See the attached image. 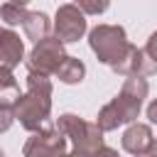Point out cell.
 Here are the masks:
<instances>
[{"label":"cell","mask_w":157,"mask_h":157,"mask_svg":"<svg viewBox=\"0 0 157 157\" xmlns=\"http://www.w3.org/2000/svg\"><path fill=\"white\" fill-rule=\"evenodd\" d=\"M74 5L83 15H103L110 7V0H74Z\"/></svg>","instance_id":"cell-15"},{"label":"cell","mask_w":157,"mask_h":157,"mask_svg":"<svg viewBox=\"0 0 157 157\" xmlns=\"http://www.w3.org/2000/svg\"><path fill=\"white\" fill-rule=\"evenodd\" d=\"M25 157H64L66 155V135L59 128H42L27 137L22 147Z\"/></svg>","instance_id":"cell-6"},{"label":"cell","mask_w":157,"mask_h":157,"mask_svg":"<svg viewBox=\"0 0 157 157\" xmlns=\"http://www.w3.org/2000/svg\"><path fill=\"white\" fill-rule=\"evenodd\" d=\"M25 59V44L12 27H0V66L15 69Z\"/></svg>","instance_id":"cell-9"},{"label":"cell","mask_w":157,"mask_h":157,"mask_svg":"<svg viewBox=\"0 0 157 157\" xmlns=\"http://www.w3.org/2000/svg\"><path fill=\"white\" fill-rule=\"evenodd\" d=\"M64 157H91V152H83V150H78V147H74L71 152H66Z\"/></svg>","instance_id":"cell-20"},{"label":"cell","mask_w":157,"mask_h":157,"mask_svg":"<svg viewBox=\"0 0 157 157\" xmlns=\"http://www.w3.org/2000/svg\"><path fill=\"white\" fill-rule=\"evenodd\" d=\"M91 157H120V155H118L113 147H105V145H103V147H98V150H96Z\"/></svg>","instance_id":"cell-18"},{"label":"cell","mask_w":157,"mask_h":157,"mask_svg":"<svg viewBox=\"0 0 157 157\" xmlns=\"http://www.w3.org/2000/svg\"><path fill=\"white\" fill-rule=\"evenodd\" d=\"M10 2H15V5H27L29 0H10Z\"/></svg>","instance_id":"cell-22"},{"label":"cell","mask_w":157,"mask_h":157,"mask_svg":"<svg viewBox=\"0 0 157 157\" xmlns=\"http://www.w3.org/2000/svg\"><path fill=\"white\" fill-rule=\"evenodd\" d=\"M147 91H150V86H147L145 76H125L120 93L98 110V120H96L98 128L103 132H110L125 123H135L142 110V103L147 98Z\"/></svg>","instance_id":"cell-2"},{"label":"cell","mask_w":157,"mask_h":157,"mask_svg":"<svg viewBox=\"0 0 157 157\" xmlns=\"http://www.w3.org/2000/svg\"><path fill=\"white\" fill-rule=\"evenodd\" d=\"M56 128L66 135V140L74 142V147L83 150V152H96L98 147H103V130L98 128V123H88L74 113H64L56 120Z\"/></svg>","instance_id":"cell-4"},{"label":"cell","mask_w":157,"mask_h":157,"mask_svg":"<svg viewBox=\"0 0 157 157\" xmlns=\"http://www.w3.org/2000/svg\"><path fill=\"white\" fill-rule=\"evenodd\" d=\"M12 120H15V110H12V105L0 103V132H7L10 125H12Z\"/></svg>","instance_id":"cell-16"},{"label":"cell","mask_w":157,"mask_h":157,"mask_svg":"<svg viewBox=\"0 0 157 157\" xmlns=\"http://www.w3.org/2000/svg\"><path fill=\"white\" fill-rule=\"evenodd\" d=\"M25 15H27L25 5H15V2H5V5H0V20H2L7 27H17V25H22Z\"/></svg>","instance_id":"cell-14"},{"label":"cell","mask_w":157,"mask_h":157,"mask_svg":"<svg viewBox=\"0 0 157 157\" xmlns=\"http://www.w3.org/2000/svg\"><path fill=\"white\" fill-rule=\"evenodd\" d=\"M135 157H157V140H155V145H152L147 152H142V155H135Z\"/></svg>","instance_id":"cell-21"},{"label":"cell","mask_w":157,"mask_h":157,"mask_svg":"<svg viewBox=\"0 0 157 157\" xmlns=\"http://www.w3.org/2000/svg\"><path fill=\"white\" fill-rule=\"evenodd\" d=\"M110 69L120 76H152V74H157V61L150 59V54L145 49H137L130 44L128 54Z\"/></svg>","instance_id":"cell-8"},{"label":"cell","mask_w":157,"mask_h":157,"mask_svg":"<svg viewBox=\"0 0 157 157\" xmlns=\"http://www.w3.org/2000/svg\"><path fill=\"white\" fill-rule=\"evenodd\" d=\"M20 96H22V93H20V86H17L15 76H12V69L0 66V103L15 105V101H17Z\"/></svg>","instance_id":"cell-13"},{"label":"cell","mask_w":157,"mask_h":157,"mask_svg":"<svg viewBox=\"0 0 157 157\" xmlns=\"http://www.w3.org/2000/svg\"><path fill=\"white\" fill-rule=\"evenodd\" d=\"M15 120L29 132H37L42 128H49L52 115V78L37 71L27 74V93H22L15 105Z\"/></svg>","instance_id":"cell-1"},{"label":"cell","mask_w":157,"mask_h":157,"mask_svg":"<svg viewBox=\"0 0 157 157\" xmlns=\"http://www.w3.org/2000/svg\"><path fill=\"white\" fill-rule=\"evenodd\" d=\"M86 29H88L86 27V15L74 2H66V5L56 7V15H54V37H59L64 44L78 42L86 34Z\"/></svg>","instance_id":"cell-7"},{"label":"cell","mask_w":157,"mask_h":157,"mask_svg":"<svg viewBox=\"0 0 157 157\" xmlns=\"http://www.w3.org/2000/svg\"><path fill=\"white\" fill-rule=\"evenodd\" d=\"M147 118H150V123H155V125H157V98L147 105Z\"/></svg>","instance_id":"cell-19"},{"label":"cell","mask_w":157,"mask_h":157,"mask_svg":"<svg viewBox=\"0 0 157 157\" xmlns=\"http://www.w3.org/2000/svg\"><path fill=\"white\" fill-rule=\"evenodd\" d=\"M54 76H56L61 83H69V86L81 83L83 76H86V64H83L81 59H76V56H66V59L59 64V69H56Z\"/></svg>","instance_id":"cell-12"},{"label":"cell","mask_w":157,"mask_h":157,"mask_svg":"<svg viewBox=\"0 0 157 157\" xmlns=\"http://www.w3.org/2000/svg\"><path fill=\"white\" fill-rule=\"evenodd\" d=\"M88 44L96 59L105 66H115L130 49L128 34L120 25H96L88 32Z\"/></svg>","instance_id":"cell-3"},{"label":"cell","mask_w":157,"mask_h":157,"mask_svg":"<svg viewBox=\"0 0 157 157\" xmlns=\"http://www.w3.org/2000/svg\"><path fill=\"white\" fill-rule=\"evenodd\" d=\"M120 142H123V150H125V152H130V155H142V152H147V150L155 145V135H152V128H150V125L135 120V123H130V128L123 132Z\"/></svg>","instance_id":"cell-10"},{"label":"cell","mask_w":157,"mask_h":157,"mask_svg":"<svg viewBox=\"0 0 157 157\" xmlns=\"http://www.w3.org/2000/svg\"><path fill=\"white\" fill-rule=\"evenodd\" d=\"M69 54L64 52V42L59 37H44L39 42H34L32 52L27 54V69L29 71H37V74H44V76H54L59 64L66 59Z\"/></svg>","instance_id":"cell-5"},{"label":"cell","mask_w":157,"mask_h":157,"mask_svg":"<svg viewBox=\"0 0 157 157\" xmlns=\"http://www.w3.org/2000/svg\"><path fill=\"white\" fill-rule=\"evenodd\" d=\"M0 157H5V152H2V150H0Z\"/></svg>","instance_id":"cell-23"},{"label":"cell","mask_w":157,"mask_h":157,"mask_svg":"<svg viewBox=\"0 0 157 157\" xmlns=\"http://www.w3.org/2000/svg\"><path fill=\"white\" fill-rule=\"evenodd\" d=\"M20 27L25 29V37H27L29 42H39V39L49 37L52 22H49V17H47L44 12H39V10H27V15H25V20H22Z\"/></svg>","instance_id":"cell-11"},{"label":"cell","mask_w":157,"mask_h":157,"mask_svg":"<svg viewBox=\"0 0 157 157\" xmlns=\"http://www.w3.org/2000/svg\"><path fill=\"white\" fill-rule=\"evenodd\" d=\"M145 52L150 54V59L157 61V32L150 34V39H147V44H145Z\"/></svg>","instance_id":"cell-17"}]
</instances>
